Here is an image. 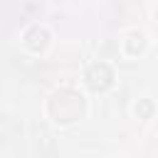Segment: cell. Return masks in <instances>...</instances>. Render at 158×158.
<instances>
[{
	"instance_id": "obj_6",
	"label": "cell",
	"mask_w": 158,
	"mask_h": 158,
	"mask_svg": "<svg viewBox=\"0 0 158 158\" xmlns=\"http://www.w3.org/2000/svg\"><path fill=\"white\" fill-rule=\"evenodd\" d=\"M156 20H158V5H156Z\"/></svg>"
},
{
	"instance_id": "obj_2",
	"label": "cell",
	"mask_w": 158,
	"mask_h": 158,
	"mask_svg": "<svg viewBox=\"0 0 158 158\" xmlns=\"http://www.w3.org/2000/svg\"><path fill=\"white\" fill-rule=\"evenodd\" d=\"M86 86L91 91H106L109 86H114V69L106 62H96L86 69Z\"/></svg>"
},
{
	"instance_id": "obj_4",
	"label": "cell",
	"mask_w": 158,
	"mask_h": 158,
	"mask_svg": "<svg viewBox=\"0 0 158 158\" xmlns=\"http://www.w3.org/2000/svg\"><path fill=\"white\" fill-rule=\"evenodd\" d=\"M146 44H148V40H146V35L143 32H138V30H133V32H128L126 35V54L128 57H138L143 49H146Z\"/></svg>"
},
{
	"instance_id": "obj_3",
	"label": "cell",
	"mask_w": 158,
	"mask_h": 158,
	"mask_svg": "<svg viewBox=\"0 0 158 158\" xmlns=\"http://www.w3.org/2000/svg\"><path fill=\"white\" fill-rule=\"evenodd\" d=\"M25 47L30 49V52H35V54H40V52H44L47 49V44H49V32L44 30V27H40V25H35V27H30L27 32H25Z\"/></svg>"
},
{
	"instance_id": "obj_1",
	"label": "cell",
	"mask_w": 158,
	"mask_h": 158,
	"mask_svg": "<svg viewBox=\"0 0 158 158\" xmlns=\"http://www.w3.org/2000/svg\"><path fill=\"white\" fill-rule=\"evenodd\" d=\"M47 111L57 123H72L84 116V96L74 89H59L49 96Z\"/></svg>"
},
{
	"instance_id": "obj_5",
	"label": "cell",
	"mask_w": 158,
	"mask_h": 158,
	"mask_svg": "<svg viewBox=\"0 0 158 158\" xmlns=\"http://www.w3.org/2000/svg\"><path fill=\"white\" fill-rule=\"evenodd\" d=\"M133 111H136L138 118H151V114H153V104H151L148 99H141V101L133 106Z\"/></svg>"
}]
</instances>
